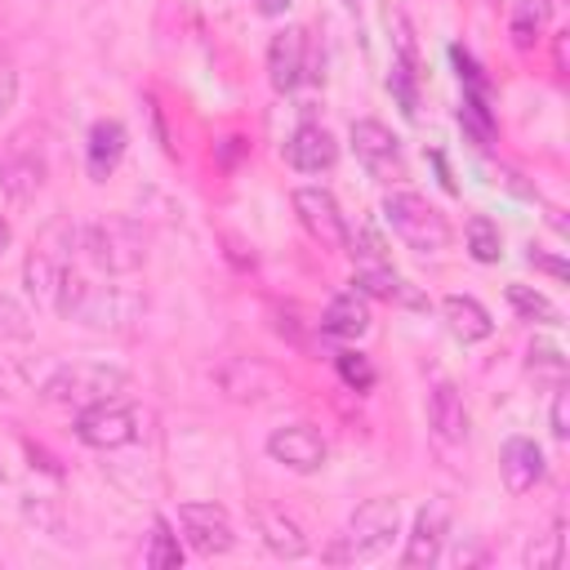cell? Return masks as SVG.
Returning <instances> with one entry per match:
<instances>
[{
    "label": "cell",
    "instance_id": "obj_1",
    "mask_svg": "<svg viewBox=\"0 0 570 570\" xmlns=\"http://www.w3.org/2000/svg\"><path fill=\"white\" fill-rule=\"evenodd\" d=\"M53 307L67 321H80L89 330H129L138 321V312H142V298L120 289V285H89V281L67 272Z\"/></svg>",
    "mask_w": 570,
    "mask_h": 570
},
{
    "label": "cell",
    "instance_id": "obj_2",
    "mask_svg": "<svg viewBox=\"0 0 570 570\" xmlns=\"http://www.w3.org/2000/svg\"><path fill=\"white\" fill-rule=\"evenodd\" d=\"M80 245L89 263L107 276H129L147 263V232L125 214H102L80 227Z\"/></svg>",
    "mask_w": 570,
    "mask_h": 570
},
{
    "label": "cell",
    "instance_id": "obj_3",
    "mask_svg": "<svg viewBox=\"0 0 570 570\" xmlns=\"http://www.w3.org/2000/svg\"><path fill=\"white\" fill-rule=\"evenodd\" d=\"M125 383H129V374L120 365H107V361H67V365H58L40 383V396L49 405H62V410H85V405H98L107 396H120Z\"/></svg>",
    "mask_w": 570,
    "mask_h": 570
},
{
    "label": "cell",
    "instance_id": "obj_4",
    "mask_svg": "<svg viewBox=\"0 0 570 570\" xmlns=\"http://www.w3.org/2000/svg\"><path fill=\"white\" fill-rule=\"evenodd\" d=\"M383 223L396 232V240L414 254H441L450 245V223L436 205H428L419 191H387L383 196Z\"/></svg>",
    "mask_w": 570,
    "mask_h": 570
},
{
    "label": "cell",
    "instance_id": "obj_5",
    "mask_svg": "<svg viewBox=\"0 0 570 570\" xmlns=\"http://www.w3.org/2000/svg\"><path fill=\"white\" fill-rule=\"evenodd\" d=\"M401 530V503L396 499H365L347 517V534L338 548H330V561H370L392 548Z\"/></svg>",
    "mask_w": 570,
    "mask_h": 570
},
{
    "label": "cell",
    "instance_id": "obj_6",
    "mask_svg": "<svg viewBox=\"0 0 570 570\" xmlns=\"http://www.w3.org/2000/svg\"><path fill=\"white\" fill-rule=\"evenodd\" d=\"M138 432H142V414L120 396H107L98 405L76 410V436L85 445H94V450L129 445V441H138Z\"/></svg>",
    "mask_w": 570,
    "mask_h": 570
},
{
    "label": "cell",
    "instance_id": "obj_7",
    "mask_svg": "<svg viewBox=\"0 0 570 570\" xmlns=\"http://www.w3.org/2000/svg\"><path fill=\"white\" fill-rule=\"evenodd\" d=\"M289 200H294V214H298V223L307 227L312 240H321L325 249H343V240H347V218H343L334 191H325V187H294Z\"/></svg>",
    "mask_w": 570,
    "mask_h": 570
},
{
    "label": "cell",
    "instance_id": "obj_8",
    "mask_svg": "<svg viewBox=\"0 0 570 570\" xmlns=\"http://www.w3.org/2000/svg\"><path fill=\"white\" fill-rule=\"evenodd\" d=\"M267 454L289 472H316V468H325L330 445L312 423H285L267 436Z\"/></svg>",
    "mask_w": 570,
    "mask_h": 570
},
{
    "label": "cell",
    "instance_id": "obj_9",
    "mask_svg": "<svg viewBox=\"0 0 570 570\" xmlns=\"http://www.w3.org/2000/svg\"><path fill=\"white\" fill-rule=\"evenodd\" d=\"M178 525H183L187 543H191L200 557H223V552L236 543L232 517H227V508H218V503H183V508H178Z\"/></svg>",
    "mask_w": 570,
    "mask_h": 570
},
{
    "label": "cell",
    "instance_id": "obj_10",
    "mask_svg": "<svg viewBox=\"0 0 570 570\" xmlns=\"http://www.w3.org/2000/svg\"><path fill=\"white\" fill-rule=\"evenodd\" d=\"M352 151H356V160L374 174V178H392V174H401V142H396V134L383 125V120H352Z\"/></svg>",
    "mask_w": 570,
    "mask_h": 570
},
{
    "label": "cell",
    "instance_id": "obj_11",
    "mask_svg": "<svg viewBox=\"0 0 570 570\" xmlns=\"http://www.w3.org/2000/svg\"><path fill=\"white\" fill-rule=\"evenodd\" d=\"M445 534H450V508L445 499H428L419 512H414V525H410V539H405V566H432L441 561V548H445Z\"/></svg>",
    "mask_w": 570,
    "mask_h": 570
},
{
    "label": "cell",
    "instance_id": "obj_12",
    "mask_svg": "<svg viewBox=\"0 0 570 570\" xmlns=\"http://www.w3.org/2000/svg\"><path fill=\"white\" fill-rule=\"evenodd\" d=\"M267 80L281 94H289V89H298L307 80V31L303 27H285V31L272 36V45H267Z\"/></svg>",
    "mask_w": 570,
    "mask_h": 570
},
{
    "label": "cell",
    "instance_id": "obj_13",
    "mask_svg": "<svg viewBox=\"0 0 570 570\" xmlns=\"http://www.w3.org/2000/svg\"><path fill=\"white\" fill-rule=\"evenodd\" d=\"M428 428H432V436L445 441V445L468 441L472 414H468L463 392H459L454 383H436V387H432V396H428Z\"/></svg>",
    "mask_w": 570,
    "mask_h": 570
},
{
    "label": "cell",
    "instance_id": "obj_14",
    "mask_svg": "<svg viewBox=\"0 0 570 570\" xmlns=\"http://www.w3.org/2000/svg\"><path fill=\"white\" fill-rule=\"evenodd\" d=\"M543 450L530 441V436H512V441H503V450H499V476H503V485H508V494H525V490H534L539 481H543Z\"/></svg>",
    "mask_w": 570,
    "mask_h": 570
},
{
    "label": "cell",
    "instance_id": "obj_15",
    "mask_svg": "<svg viewBox=\"0 0 570 570\" xmlns=\"http://www.w3.org/2000/svg\"><path fill=\"white\" fill-rule=\"evenodd\" d=\"M285 160L298 169V174H321L338 160V142L325 125H298L285 142Z\"/></svg>",
    "mask_w": 570,
    "mask_h": 570
},
{
    "label": "cell",
    "instance_id": "obj_16",
    "mask_svg": "<svg viewBox=\"0 0 570 570\" xmlns=\"http://www.w3.org/2000/svg\"><path fill=\"white\" fill-rule=\"evenodd\" d=\"M125 147H129V134L120 120H98L89 129V142H85V169L94 183H102L120 160H125Z\"/></svg>",
    "mask_w": 570,
    "mask_h": 570
},
{
    "label": "cell",
    "instance_id": "obj_17",
    "mask_svg": "<svg viewBox=\"0 0 570 570\" xmlns=\"http://www.w3.org/2000/svg\"><path fill=\"white\" fill-rule=\"evenodd\" d=\"M441 316H445V330H450L459 343H481V338L494 334L490 312H485L472 294H445V298H441Z\"/></svg>",
    "mask_w": 570,
    "mask_h": 570
},
{
    "label": "cell",
    "instance_id": "obj_18",
    "mask_svg": "<svg viewBox=\"0 0 570 570\" xmlns=\"http://www.w3.org/2000/svg\"><path fill=\"white\" fill-rule=\"evenodd\" d=\"M370 330V307H365V294L347 289V294H334L321 312V334L330 338H361Z\"/></svg>",
    "mask_w": 570,
    "mask_h": 570
},
{
    "label": "cell",
    "instance_id": "obj_19",
    "mask_svg": "<svg viewBox=\"0 0 570 570\" xmlns=\"http://www.w3.org/2000/svg\"><path fill=\"white\" fill-rule=\"evenodd\" d=\"M254 525H258V539H263L267 552L289 557V561L307 552V534H303V525L294 517H285L276 508H263V512H254Z\"/></svg>",
    "mask_w": 570,
    "mask_h": 570
},
{
    "label": "cell",
    "instance_id": "obj_20",
    "mask_svg": "<svg viewBox=\"0 0 570 570\" xmlns=\"http://www.w3.org/2000/svg\"><path fill=\"white\" fill-rule=\"evenodd\" d=\"M62 276H67V263H62V258H53L49 249H31V254H27V263H22V285H27V294H31L36 303H45V307H53V303H58Z\"/></svg>",
    "mask_w": 570,
    "mask_h": 570
},
{
    "label": "cell",
    "instance_id": "obj_21",
    "mask_svg": "<svg viewBox=\"0 0 570 570\" xmlns=\"http://www.w3.org/2000/svg\"><path fill=\"white\" fill-rule=\"evenodd\" d=\"M356 294H370V298H401V303H423L387 263H361L356 276H352Z\"/></svg>",
    "mask_w": 570,
    "mask_h": 570
},
{
    "label": "cell",
    "instance_id": "obj_22",
    "mask_svg": "<svg viewBox=\"0 0 570 570\" xmlns=\"http://www.w3.org/2000/svg\"><path fill=\"white\" fill-rule=\"evenodd\" d=\"M0 183L9 187L13 200H27V196L45 183V165H40L36 156H13V160L0 165Z\"/></svg>",
    "mask_w": 570,
    "mask_h": 570
},
{
    "label": "cell",
    "instance_id": "obj_23",
    "mask_svg": "<svg viewBox=\"0 0 570 570\" xmlns=\"http://www.w3.org/2000/svg\"><path fill=\"white\" fill-rule=\"evenodd\" d=\"M142 561H147L151 570H174V566H183V548H178V534L169 530V521H165V517H156V521H151V539H147V552H142Z\"/></svg>",
    "mask_w": 570,
    "mask_h": 570
},
{
    "label": "cell",
    "instance_id": "obj_24",
    "mask_svg": "<svg viewBox=\"0 0 570 570\" xmlns=\"http://www.w3.org/2000/svg\"><path fill=\"white\" fill-rule=\"evenodd\" d=\"M468 254L476 263H499L503 258V236H499V227L485 214H472L468 218Z\"/></svg>",
    "mask_w": 570,
    "mask_h": 570
},
{
    "label": "cell",
    "instance_id": "obj_25",
    "mask_svg": "<svg viewBox=\"0 0 570 570\" xmlns=\"http://www.w3.org/2000/svg\"><path fill=\"white\" fill-rule=\"evenodd\" d=\"M548 9H552V0H521L517 4V13H512V45L517 49H530L539 40V31L548 22Z\"/></svg>",
    "mask_w": 570,
    "mask_h": 570
},
{
    "label": "cell",
    "instance_id": "obj_26",
    "mask_svg": "<svg viewBox=\"0 0 570 570\" xmlns=\"http://www.w3.org/2000/svg\"><path fill=\"white\" fill-rule=\"evenodd\" d=\"M508 303L521 321H557V307L534 285H508Z\"/></svg>",
    "mask_w": 570,
    "mask_h": 570
},
{
    "label": "cell",
    "instance_id": "obj_27",
    "mask_svg": "<svg viewBox=\"0 0 570 570\" xmlns=\"http://www.w3.org/2000/svg\"><path fill=\"white\" fill-rule=\"evenodd\" d=\"M334 365H338V379H343L347 387H356V392L374 387V365H370V356H365V352L343 347V352L334 356Z\"/></svg>",
    "mask_w": 570,
    "mask_h": 570
},
{
    "label": "cell",
    "instance_id": "obj_28",
    "mask_svg": "<svg viewBox=\"0 0 570 570\" xmlns=\"http://www.w3.org/2000/svg\"><path fill=\"white\" fill-rule=\"evenodd\" d=\"M414 62H405V58H396L392 62V76H387V89L396 94V102H401V111L405 116H414V107H419V94H414Z\"/></svg>",
    "mask_w": 570,
    "mask_h": 570
},
{
    "label": "cell",
    "instance_id": "obj_29",
    "mask_svg": "<svg viewBox=\"0 0 570 570\" xmlns=\"http://www.w3.org/2000/svg\"><path fill=\"white\" fill-rule=\"evenodd\" d=\"M343 249H347L352 258H361V263H387V249H383V240L374 236V227H361V232H347V240H343Z\"/></svg>",
    "mask_w": 570,
    "mask_h": 570
},
{
    "label": "cell",
    "instance_id": "obj_30",
    "mask_svg": "<svg viewBox=\"0 0 570 570\" xmlns=\"http://www.w3.org/2000/svg\"><path fill=\"white\" fill-rule=\"evenodd\" d=\"M530 374H552L557 383L566 379V361L552 343H530Z\"/></svg>",
    "mask_w": 570,
    "mask_h": 570
},
{
    "label": "cell",
    "instance_id": "obj_31",
    "mask_svg": "<svg viewBox=\"0 0 570 570\" xmlns=\"http://www.w3.org/2000/svg\"><path fill=\"white\" fill-rule=\"evenodd\" d=\"M0 334L4 338H27L31 334V316L13 298H4V294H0Z\"/></svg>",
    "mask_w": 570,
    "mask_h": 570
},
{
    "label": "cell",
    "instance_id": "obj_32",
    "mask_svg": "<svg viewBox=\"0 0 570 570\" xmlns=\"http://www.w3.org/2000/svg\"><path fill=\"white\" fill-rule=\"evenodd\" d=\"M450 58H454V67H459L463 94H485V76H481V67L472 62V53H463V49L454 45V49H450Z\"/></svg>",
    "mask_w": 570,
    "mask_h": 570
},
{
    "label": "cell",
    "instance_id": "obj_33",
    "mask_svg": "<svg viewBox=\"0 0 570 570\" xmlns=\"http://www.w3.org/2000/svg\"><path fill=\"white\" fill-rule=\"evenodd\" d=\"M552 436L566 441L570 436V392L557 383V396H552Z\"/></svg>",
    "mask_w": 570,
    "mask_h": 570
},
{
    "label": "cell",
    "instance_id": "obj_34",
    "mask_svg": "<svg viewBox=\"0 0 570 570\" xmlns=\"http://www.w3.org/2000/svg\"><path fill=\"white\" fill-rule=\"evenodd\" d=\"M13 98H18V71L9 58H0V116L13 107Z\"/></svg>",
    "mask_w": 570,
    "mask_h": 570
},
{
    "label": "cell",
    "instance_id": "obj_35",
    "mask_svg": "<svg viewBox=\"0 0 570 570\" xmlns=\"http://www.w3.org/2000/svg\"><path fill=\"white\" fill-rule=\"evenodd\" d=\"M525 258H530V267H543V272H552V276H566V263H561V258H548V254H539V249H530Z\"/></svg>",
    "mask_w": 570,
    "mask_h": 570
},
{
    "label": "cell",
    "instance_id": "obj_36",
    "mask_svg": "<svg viewBox=\"0 0 570 570\" xmlns=\"http://www.w3.org/2000/svg\"><path fill=\"white\" fill-rule=\"evenodd\" d=\"M289 4H294V0H254V9H258L263 18H281V13H289Z\"/></svg>",
    "mask_w": 570,
    "mask_h": 570
},
{
    "label": "cell",
    "instance_id": "obj_37",
    "mask_svg": "<svg viewBox=\"0 0 570 570\" xmlns=\"http://www.w3.org/2000/svg\"><path fill=\"white\" fill-rule=\"evenodd\" d=\"M9 240H13V232H9V223H4V214H0V254L9 249Z\"/></svg>",
    "mask_w": 570,
    "mask_h": 570
},
{
    "label": "cell",
    "instance_id": "obj_38",
    "mask_svg": "<svg viewBox=\"0 0 570 570\" xmlns=\"http://www.w3.org/2000/svg\"><path fill=\"white\" fill-rule=\"evenodd\" d=\"M343 4H347V9H356V4H361V0H343Z\"/></svg>",
    "mask_w": 570,
    "mask_h": 570
},
{
    "label": "cell",
    "instance_id": "obj_39",
    "mask_svg": "<svg viewBox=\"0 0 570 570\" xmlns=\"http://www.w3.org/2000/svg\"><path fill=\"white\" fill-rule=\"evenodd\" d=\"M0 481H4V459H0Z\"/></svg>",
    "mask_w": 570,
    "mask_h": 570
}]
</instances>
